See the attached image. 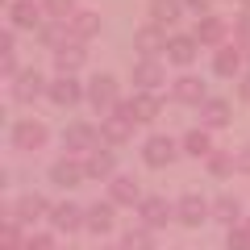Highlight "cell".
Returning <instances> with one entry per match:
<instances>
[{"label":"cell","mask_w":250,"mask_h":250,"mask_svg":"<svg viewBox=\"0 0 250 250\" xmlns=\"http://www.w3.org/2000/svg\"><path fill=\"white\" fill-rule=\"evenodd\" d=\"M46 96H50V104H80L83 96H88V88H80V83H75V75H59V80H50V92H46Z\"/></svg>","instance_id":"cell-14"},{"label":"cell","mask_w":250,"mask_h":250,"mask_svg":"<svg viewBox=\"0 0 250 250\" xmlns=\"http://www.w3.org/2000/svg\"><path fill=\"white\" fill-rule=\"evenodd\" d=\"M50 208L54 205H46V196H38V192H25V196H17V205H13V221H21V225H34V221H42V217H50Z\"/></svg>","instance_id":"cell-6"},{"label":"cell","mask_w":250,"mask_h":250,"mask_svg":"<svg viewBox=\"0 0 250 250\" xmlns=\"http://www.w3.org/2000/svg\"><path fill=\"white\" fill-rule=\"evenodd\" d=\"M184 9H196V13H205V17H208V9H213V0H184Z\"/></svg>","instance_id":"cell-39"},{"label":"cell","mask_w":250,"mask_h":250,"mask_svg":"<svg viewBox=\"0 0 250 250\" xmlns=\"http://www.w3.org/2000/svg\"><path fill=\"white\" fill-rule=\"evenodd\" d=\"M175 154H179V146L171 142L167 134H154V138H146V146H142V159H146V167H171V163H175Z\"/></svg>","instance_id":"cell-7"},{"label":"cell","mask_w":250,"mask_h":250,"mask_svg":"<svg viewBox=\"0 0 250 250\" xmlns=\"http://www.w3.org/2000/svg\"><path fill=\"white\" fill-rule=\"evenodd\" d=\"M100 134H104L108 146H121V142H129V134H134V121L117 108V113H108L104 121H100Z\"/></svg>","instance_id":"cell-21"},{"label":"cell","mask_w":250,"mask_h":250,"mask_svg":"<svg viewBox=\"0 0 250 250\" xmlns=\"http://www.w3.org/2000/svg\"><path fill=\"white\" fill-rule=\"evenodd\" d=\"M238 171H246V175H250V142L242 146V154H238Z\"/></svg>","instance_id":"cell-40"},{"label":"cell","mask_w":250,"mask_h":250,"mask_svg":"<svg viewBox=\"0 0 250 250\" xmlns=\"http://www.w3.org/2000/svg\"><path fill=\"white\" fill-rule=\"evenodd\" d=\"M121 113L129 117L134 125H146V121H154V117L163 113V100L154 96V92H138V96H129V100L121 104Z\"/></svg>","instance_id":"cell-4"},{"label":"cell","mask_w":250,"mask_h":250,"mask_svg":"<svg viewBox=\"0 0 250 250\" xmlns=\"http://www.w3.org/2000/svg\"><path fill=\"white\" fill-rule=\"evenodd\" d=\"M142 188H138V179L134 175H117V179H108V205H142Z\"/></svg>","instance_id":"cell-13"},{"label":"cell","mask_w":250,"mask_h":250,"mask_svg":"<svg viewBox=\"0 0 250 250\" xmlns=\"http://www.w3.org/2000/svg\"><path fill=\"white\" fill-rule=\"evenodd\" d=\"M213 217L225 225H238L242 221V200L238 196H213Z\"/></svg>","instance_id":"cell-30"},{"label":"cell","mask_w":250,"mask_h":250,"mask_svg":"<svg viewBox=\"0 0 250 250\" xmlns=\"http://www.w3.org/2000/svg\"><path fill=\"white\" fill-rule=\"evenodd\" d=\"M171 217H175V208H171L163 196H146L142 205H138V221H142L146 229H163Z\"/></svg>","instance_id":"cell-9"},{"label":"cell","mask_w":250,"mask_h":250,"mask_svg":"<svg viewBox=\"0 0 250 250\" xmlns=\"http://www.w3.org/2000/svg\"><path fill=\"white\" fill-rule=\"evenodd\" d=\"M96 34H100V13H88V9H80V13L71 17V38L88 46Z\"/></svg>","instance_id":"cell-26"},{"label":"cell","mask_w":250,"mask_h":250,"mask_svg":"<svg viewBox=\"0 0 250 250\" xmlns=\"http://www.w3.org/2000/svg\"><path fill=\"white\" fill-rule=\"evenodd\" d=\"M242 9H246V13H250V0H242Z\"/></svg>","instance_id":"cell-42"},{"label":"cell","mask_w":250,"mask_h":250,"mask_svg":"<svg viewBox=\"0 0 250 250\" xmlns=\"http://www.w3.org/2000/svg\"><path fill=\"white\" fill-rule=\"evenodd\" d=\"M121 250H154V233L146 225H129L121 233Z\"/></svg>","instance_id":"cell-31"},{"label":"cell","mask_w":250,"mask_h":250,"mask_svg":"<svg viewBox=\"0 0 250 250\" xmlns=\"http://www.w3.org/2000/svg\"><path fill=\"white\" fill-rule=\"evenodd\" d=\"M192 34H196L200 46H217V50H221V46H229V42H225V34H233V25H229L225 17H213V13H208V17L196 21V29H192Z\"/></svg>","instance_id":"cell-5"},{"label":"cell","mask_w":250,"mask_h":250,"mask_svg":"<svg viewBox=\"0 0 250 250\" xmlns=\"http://www.w3.org/2000/svg\"><path fill=\"white\" fill-rule=\"evenodd\" d=\"M242 62H246V50H238V46H221V50L213 54V71L229 80V75L242 71Z\"/></svg>","instance_id":"cell-25"},{"label":"cell","mask_w":250,"mask_h":250,"mask_svg":"<svg viewBox=\"0 0 250 250\" xmlns=\"http://www.w3.org/2000/svg\"><path fill=\"white\" fill-rule=\"evenodd\" d=\"M25 250H59V246H54V233H29Z\"/></svg>","instance_id":"cell-38"},{"label":"cell","mask_w":250,"mask_h":250,"mask_svg":"<svg viewBox=\"0 0 250 250\" xmlns=\"http://www.w3.org/2000/svg\"><path fill=\"white\" fill-rule=\"evenodd\" d=\"M208 171H213L217 179H225V175L238 171V159H233L229 150H213V154H208Z\"/></svg>","instance_id":"cell-33"},{"label":"cell","mask_w":250,"mask_h":250,"mask_svg":"<svg viewBox=\"0 0 250 250\" xmlns=\"http://www.w3.org/2000/svg\"><path fill=\"white\" fill-rule=\"evenodd\" d=\"M100 250H121V246H100Z\"/></svg>","instance_id":"cell-43"},{"label":"cell","mask_w":250,"mask_h":250,"mask_svg":"<svg viewBox=\"0 0 250 250\" xmlns=\"http://www.w3.org/2000/svg\"><path fill=\"white\" fill-rule=\"evenodd\" d=\"M0 250H25V238H21V221H4V229H0Z\"/></svg>","instance_id":"cell-35"},{"label":"cell","mask_w":250,"mask_h":250,"mask_svg":"<svg viewBox=\"0 0 250 250\" xmlns=\"http://www.w3.org/2000/svg\"><path fill=\"white\" fill-rule=\"evenodd\" d=\"M0 75H13L17 80V46H13V34H4L0 38Z\"/></svg>","instance_id":"cell-32"},{"label":"cell","mask_w":250,"mask_h":250,"mask_svg":"<svg viewBox=\"0 0 250 250\" xmlns=\"http://www.w3.org/2000/svg\"><path fill=\"white\" fill-rule=\"evenodd\" d=\"M167 42H171V34L163 25H154V21H146V25L134 34V46H138L142 59H159V54H167Z\"/></svg>","instance_id":"cell-3"},{"label":"cell","mask_w":250,"mask_h":250,"mask_svg":"<svg viewBox=\"0 0 250 250\" xmlns=\"http://www.w3.org/2000/svg\"><path fill=\"white\" fill-rule=\"evenodd\" d=\"M196 50H200L196 34H171V42H167V59L175 67H192L196 62Z\"/></svg>","instance_id":"cell-16"},{"label":"cell","mask_w":250,"mask_h":250,"mask_svg":"<svg viewBox=\"0 0 250 250\" xmlns=\"http://www.w3.org/2000/svg\"><path fill=\"white\" fill-rule=\"evenodd\" d=\"M117 205H108V200H96V205L88 208V217H83V229L88 233H113V225H117V213H113Z\"/></svg>","instance_id":"cell-22"},{"label":"cell","mask_w":250,"mask_h":250,"mask_svg":"<svg viewBox=\"0 0 250 250\" xmlns=\"http://www.w3.org/2000/svg\"><path fill=\"white\" fill-rule=\"evenodd\" d=\"M238 92H242V100H250V71L242 75V83H238Z\"/></svg>","instance_id":"cell-41"},{"label":"cell","mask_w":250,"mask_h":250,"mask_svg":"<svg viewBox=\"0 0 250 250\" xmlns=\"http://www.w3.org/2000/svg\"><path fill=\"white\" fill-rule=\"evenodd\" d=\"M184 150L192 154V159H208V154H213V138H208V129H205V125L188 129V138H184Z\"/></svg>","instance_id":"cell-29"},{"label":"cell","mask_w":250,"mask_h":250,"mask_svg":"<svg viewBox=\"0 0 250 250\" xmlns=\"http://www.w3.org/2000/svg\"><path fill=\"white\" fill-rule=\"evenodd\" d=\"M42 0H13L9 4V21L17 29H42Z\"/></svg>","instance_id":"cell-11"},{"label":"cell","mask_w":250,"mask_h":250,"mask_svg":"<svg viewBox=\"0 0 250 250\" xmlns=\"http://www.w3.org/2000/svg\"><path fill=\"white\" fill-rule=\"evenodd\" d=\"M100 125H92V121H75V125H67L62 129V146H67V154H96L100 150Z\"/></svg>","instance_id":"cell-1"},{"label":"cell","mask_w":250,"mask_h":250,"mask_svg":"<svg viewBox=\"0 0 250 250\" xmlns=\"http://www.w3.org/2000/svg\"><path fill=\"white\" fill-rule=\"evenodd\" d=\"M163 80H167V71L159 67V59H138L134 62V88L138 92H154Z\"/></svg>","instance_id":"cell-19"},{"label":"cell","mask_w":250,"mask_h":250,"mask_svg":"<svg viewBox=\"0 0 250 250\" xmlns=\"http://www.w3.org/2000/svg\"><path fill=\"white\" fill-rule=\"evenodd\" d=\"M175 217H179L184 225H200V221H208V217H213V205H208L205 196H196V192H188V196H179Z\"/></svg>","instance_id":"cell-12"},{"label":"cell","mask_w":250,"mask_h":250,"mask_svg":"<svg viewBox=\"0 0 250 250\" xmlns=\"http://www.w3.org/2000/svg\"><path fill=\"white\" fill-rule=\"evenodd\" d=\"M229 100L225 96H208L205 104H200V125H205V129H225V125H229Z\"/></svg>","instance_id":"cell-20"},{"label":"cell","mask_w":250,"mask_h":250,"mask_svg":"<svg viewBox=\"0 0 250 250\" xmlns=\"http://www.w3.org/2000/svg\"><path fill=\"white\" fill-rule=\"evenodd\" d=\"M42 13L50 21H71L80 9H75V0H42Z\"/></svg>","instance_id":"cell-34"},{"label":"cell","mask_w":250,"mask_h":250,"mask_svg":"<svg viewBox=\"0 0 250 250\" xmlns=\"http://www.w3.org/2000/svg\"><path fill=\"white\" fill-rule=\"evenodd\" d=\"M42 92H50V83H46L42 75L34 71V67H29V71H21L17 80H13V100H17V104H25V100H38Z\"/></svg>","instance_id":"cell-18"},{"label":"cell","mask_w":250,"mask_h":250,"mask_svg":"<svg viewBox=\"0 0 250 250\" xmlns=\"http://www.w3.org/2000/svg\"><path fill=\"white\" fill-rule=\"evenodd\" d=\"M171 100H179V104H205L208 88H205L200 75H179V80L171 83Z\"/></svg>","instance_id":"cell-10"},{"label":"cell","mask_w":250,"mask_h":250,"mask_svg":"<svg viewBox=\"0 0 250 250\" xmlns=\"http://www.w3.org/2000/svg\"><path fill=\"white\" fill-rule=\"evenodd\" d=\"M233 46L238 50H250V13L233 17Z\"/></svg>","instance_id":"cell-37"},{"label":"cell","mask_w":250,"mask_h":250,"mask_svg":"<svg viewBox=\"0 0 250 250\" xmlns=\"http://www.w3.org/2000/svg\"><path fill=\"white\" fill-rule=\"evenodd\" d=\"M50 179H54L59 188H75V184H83V179H88V167H83L80 159H71V154H62V159L50 167Z\"/></svg>","instance_id":"cell-15"},{"label":"cell","mask_w":250,"mask_h":250,"mask_svg":"<svg viewBox=\"0 0 250 250\" xmlns=\"http://www.w3.org/2000/svg\"><path fill=\"white\" fill-rule=\"evenodd\" d=\"M184 17V0H150V21L154 25H175V21Z\"/></svg>","instance_id":"cell-27"},{"label":"cell","mask_w":250,"mask_h":250,"mask_svg":"<svg viewBox=\"0 0 250 250\" xmlns=\"http://www.w3.org/2000/svg\"><path fill=\"white\" fill-rule=\"evenodd\" d=\"M46 138H50V129L42 121H17L13 125V146L17 150H42Z\"/></svg>","instance_id":"cell-8"},{"label":"cell","mask_w":250,"mask_h":250,"mask_svg":"<svg viewBox=\"0 0 250 250\" xmlns=\"http://www.w3.org/2000/svg\"><path fill=\"white\" fill-rule=\"evenodd\" d=\"M88 179H117V159H113V150H96V154H88Z\"/></svg>","instance_id":"cell-28"},{"label":"cell","mask_w":250,"mask_h":250,"mask_svg":"<svg viewBox=\"0 0 250 250\" xmlns=\"http://www.w3.org/2000/svg\"><path fill=\"white\" fill-rule=\"evenodd\" d=\"M83 208L80 205H71V200H62V205H54L50 208V225H54V233H75L83 225Z\"/></svg>","instance_id":"cell-17"},{"label":"cell","mask_w":250,"mask_h":250,"mask_svg":"<svg viewBox=\"0 0 250 250\" xmlns=\"http://www.w3.org/2000/svg\"><path fill=\"white\" fill-rule=\"evenodd\" d=\"M88 62V46L83 42H67L62 50H54V67H59V75H75Z\"/></svg>","instance_id":"cell-23"},{"label":"cell","mask_w":250,"mask_h":250,"mask_svg":"<svg viewBox=\"0 0 250 250\" xmlns=\"http://www.w3.org/2000/svg\"><path fill=\"white\" fill-rule=\"evenodd\" d=\"M225 246H229V250H250V217H246V221H238V225H229Z\"/></svg>","instance_id":"cell-36"},{"label":"cell","mask_w":250,"mask_h":250,"mask_svg":"<svg viewBox=\"0 0 250 250\" xmlns=\"http://www.w3.org/2000/svg\"><path fill=\"white\" fill-rule=\"evenodd\" d=\"M88 104L96 108V113H117L121 108V100H117V80L113 75H92V83H88Z\"/></svg>","instance_id":"cell-2"},{"label":"cell","mask_w":250,"mask_h":250,"mask_svg":"<svg viewBox=\"0 0 250 250\" xmlns=\"http://www.w3.org/2000/svg\"><path fill=\"white\" fill-rule=\"evenodd\" d=\"M38 42L50 46V50H62L67 42H75L71 38V21H46V25L38 29Z\"/></svg>","instance_id":"cell-24"}]
</instances>
